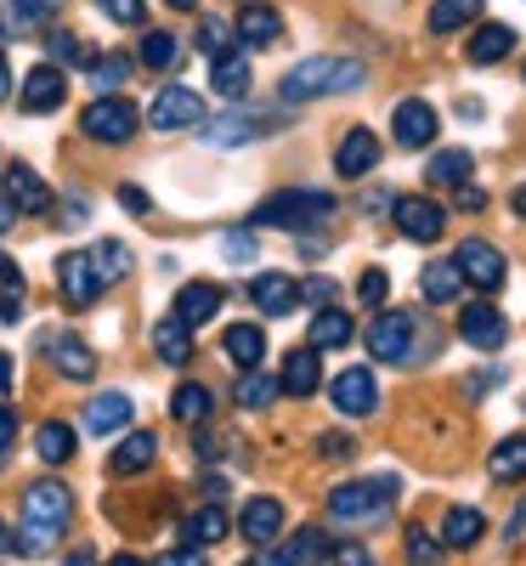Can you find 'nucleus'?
<instances>
[{"instance_id":"f257e3e1","label":"nucleus","mask_w":526,"mask_h":566,"mask_svg":"<svg viewBox=\"0 0 526 566\" xmlns=\"http://www.w3.org/2000/svg\"><path fill=\"white\" fill-rule=\"evenodd\" d=\"M368 74L362 63H346V57H306L295 63L290 74L277 80V97L283 103H312V97H346V91H357Z\"/></svg>"},{"instance_id":"f03ea898","label":"nucleus","mask_w":526,"mask_h":566,"mask_svg":"<svg viewBox=\"0 0 526 566\" xmlns=\"http://www.w3.org/2000/svg\"><path fill=\"white\" fill-rule=\"evenodd\" d=\"M74 522V493L63 482H34L23 493V549H45V544H57Z\"/></svg>"},{"instance_id":"7ed1b4c3","label":"nucleus","mask_w":526,"mask_h":566,"mask_svg":"<svg viewBox=\"0 0 526 566\" xmlns=\"http://www.w3.org/2000/svg\"><path fill=\"white\" fill-rule=\"evenodd\" d=\"M397 476H368V482H340L328 493V515L340 527H368V522H379V515L391 510V499H397Z\"/></svg>"},{"instance_id":"20e7f679","label":"nucleus","mask_w":526,"mask_h":566,"mask_svg":"<svg viewBox=\"0 0 526 566\" xmlns=\"http://www.w3.org/2000/svg\"><path fill=\"white\" fill-rule=\"evenodd\" d=\"M136 125L141 119H136V103H125V91H103V97L80 114V130L91 142H114V148L136 136Z\"/></svg>"},{"instance_id":"39448f33","label":"nucleus","mask_w":526,"mask_h":566,"mask_svg":"<svg viewBox=\"0 0 526 566\" xmlns=\"http://www.w3.org/2000/svg\"><path fill=\"white\" fill-rule=\"evenodd\" d=\"M413 335H419V323H413V312H386V306H379V317L368 323V357L374 363H408L413 357Z\"/></svg>"},{"instance_id":"423d86ee","label":"nucleus","mask_w":526,"mask_h":566,"mask_svg":"<svg viewBox=\"0 0 526 566\" xmlns=\"http://www.w3.org/2000/svg\"><path fill=\"white\" fill-rule=\"evenodd\" d=\"M334 216V199L328 193H312V187H306V193H277V199H266L261 210H255V221L250 227H312V221H328Z\"/></svg>"},{"instance_id":"0eeeda50","label":"nucleus","mask_w":526,"mask_h":566,"mask_svg":"<svg viewBox=\"0 0 526 566\" xmlns=\"http://www.w3.org/2000/svg\"><path fill=\"white\" fill-rule=\"evenodd\" d=\"M57 283H63V301H69V306H97L103 290H108V277L97 272V261H91L85 250H69V255L57 261Z\"/></svg>"},{"instance_id":"6e6552de","label":"nucleus","mask_w":526,"mask_h":566,"mask_svg":"<svg viewBox=\"0 0 526 566\" xmlns=\"http://www.w3.org/2000/svg\"><path fill=\"white\" fill-rule=\"evenodd\" d=\"M199 119H204V97H199V91H187V85H165L159 97L148 103V125L154 130H187Z\"/></svg>"},{"instance_id":"1a4fd4ad","label":"nucleus","mask_w":526,"mask_h":566,"mask_svg":"<svg viewBox=\"0 0 526 566\" xmlns=\"http://www.w3.org/2000/svg\"><path fill=\"white\" fill-rule=\"evenodd\" d=\"M328 397H334V408H340L346 419L374 413V408H379V380H374V368H340V374L328 380Z\"/></svg>"},{"instance_id":"9d476101","label":"nucleus","mask_w":526,"mask_h":566,"mask_svg":"<svg viewBox=\"0 0 526 566\" xmlns=\"http://www.w3.org/2000/svg\"><path fill=\"white\" fill-rule=\"evenodd\" d=\"M52 18H63V0H0V40H23L52 29Z\"/></svg>"},{"instance_id":"9b49d317","label":"nucleus","mask_w":526,"mask_h":566,"mask_svg":"<svg viewBox=\"0 0 526 566\" xmlns=\"http://www.w3.org/2000/svg\"><path fill=\"white\" fill-rule=\"evenodd\" d=\"M459 335H464L475 352H498V346L509 340V317H504L493 301H470V306L459 312Z\"/></svg>"},{"instance_id":"f8f14e48","label":"nucleus","mask_w":526,"mask_h":566,"mask_svg":"<svg viewBox=\"0 0 526 566\" xmlns=\"http://www.w3.org/2000/svg\"><path fill=\"white\" fill-rule=\"evenodd\" d=\"M391 221L408 232L413 244H436V239H442V227H448V216H442L436 199H408V193L391 205Z\"/></svg>"},{"instance_id":"ddd939ff","label":"nucleus","mask_w":526,"mask_h":566,"mask_svg":"<svg viewBox=\"0 0 526 566\" xmlns=\"http://www.w3.org/2000/svg\"><path fill=\"white\" fill-rule=\"evenodd\" d=\"M459 272H464L470 290H498L504 283V255L487 239H464L459 244Z\"/></svg>"},{"instance_id":"4468645a","label":"nucleus","mask_w":526,"mask_h":566,"mask_svg":"<svg viewBox=\"0 0 526 566\" xmlns=\"http://www.w3.org/2000/svg\"><path fill=\"white\" fill-rule=\"evenodd\" d=\"M63 97H69V80H63L57 63L29 69V80H23V108H29V114H57Z\"/></svg>"},{"instance_id":"2eb2a0df","label":"nucleus","mask_w":526,"mask_h":566,"mask_svg":"<svg viewBox=\"0 0 526 566\" xmlns=\"http://www.w3.org/2000/svg\"><path fill=\"white\" fill-rule=\"evenodd\" d=\"M312 560H334V544L323 527H301L295 538H283L277 549H266V566H312Z\"/></svg>"},{"instance_id":"dca6fc26","label":"nucleus","mask_w":526,"mask_h":566,"mask_svg":"<svg viewBox=\"0 0 526 566\" xmlns=\"http://www.w3.org/2000/svg\"><path fill=\"white\" fill-rule=\"evenodd\" d=\"M45 357H52V368L63 374V380H91V374H97V352H91L80 335H52L45 340Z\"/></svg>"},{"instance_id":"f3484780","label":"nucleus","mask_w":526,"mask_h":566,"mask_svg":"<svg viewBox=\"0 0 526 566\" xmlns=\"http://www.w3.org/2000/svg\"><path fill=\"white\" fill-rule=\"evenodd\" d=\"M250 301H255L266 317H290V312L301 306V283H295V277H283V272H261V277H255V290H250Z\"/></svg>"},{"instance_id":"a211bd4d","label":"nucleus","mask_w":526,"mask_h":566,"mask_svg":"<svg viewBox=\"0 0 526 566\" xmlns=\"http://www.w3.org/2000/svg\"><path fill=\"white\" fill-rule=\"evenodd\" d=\"M125 424H130V397L125 391H103V397L85 402V431L91 437H119Z\"/></svg>"},{"instance_id":"6ab92c4d","label":"nucleus","mask_w":526,"mask_h":566,"mask_svg":"<svg viewBox=\"0 0 526 566\" xmlns=\"http://www.w3.org/2000/svg\"><path fill=\"white\" fill-rule=\"evenodd\" d=\"M238 533H244L255 549H266V544L283 533V504H277V499H250L244 515H238Z\"/></svg>"},{"instance_id":"aec40b11","label":"nucleus","mask_w":526,"mask_h":566,"mask_svg":"<svg viewBox=\"0 0 526 566\" xmlns=\"http://www.w3.org/2000/svg\"><path fill=\"white\" fill-rule=\"evenodd\" d=\"M374 165H379V136L374 130H346L340 136V154H334V170L351 181V176H368Z\"/></svg>"},{"instance_id":"412c9836","label":"nucleus","mask_w":526,"mask_h":566,"mask_svg":"<svg viewBox=\"0 0 526 566\" xmlns=\"http://www.w3.org/2000/svg\"><path fill=\"white\" fill-rule=\"evenodd\" d=\"M283 391L290 397H312L317 386H323V363H317V346H295L290 357H283Z\"/></svg>"},{"instance_id":"4be33fe9","label":"nucleus","mask_w":526,"mask_h":566,"mask_svg":"<svg viewBox=\"0 0 526 566\" xmlns=\"http://www.w3.org/2000/svg\"><path fill=\"white\" fill-rule=\"evenodd\" d=\"M154 453H159V437L154 431H125L119 448H114V459H108V470H114V476H141V470L154 464Z\"/></svg>"},{"instance_id":"5701e85b","label":"nucleus","mask_w":526,"mask_h":566,"mask_svg":"<svg viewBox=\"0 0 526 566\" xmlns=\"http://www.w3.org/2000/svg\"><path fill=\"white\" fill-rule=\"evenodd\" d=\"M419 295H424L430 306H453V301L464 295V272H459V261H430V266L419 272Z\"/></svg>"},{"instance_id":"b1692460","label":"nucleus","mask_w":526,"mask_h":566,"mask_svg":"<svg viewBox=\"0 0 526 566\" xmlns=\"http://www.w3.org/2000/svg\"><path fill=\"white\" fill-rule=\"evenodd\" d=\"M397 142H402V148H430V142H436V108L408 97L397 108Z\"/></svg>"},{"instance_id":"393cba45","label":"nucleus","mask_w":526,"mask_h":566,"mask_svg":"<svg viewBox=\"0 0 526 566\" xmlns=\"http://www.w3.org/2000/svg\"><path fill=\"white\" fill-rule=\"evenodd\" d=\"M221 301H227L221 283H187V290H176V317L199 328V323H210L221 312Z\"/></svg>"},{"instance_id":"a878e982","label":"nucleus","mask_w":526,"mask_h":566,"mask_svg":"<svg viewBox=\"0 0 526 566\" xmlns=\"http://www.w3.org/2000/svg\"><path fill=\"white\" fill-rule=\"evenodd\" d=\"M272 125H261V119H250V114H221V119H210L199 136H204V148H238V142H255V136H266Z\"/></svg>"},{"instance_id":"bb28decb","label":"nucleus","mask_w":526,"mask_h":566,"mask_svg":"<svg viewBox=\"0 0 526 566\" xmlns=\"http://www.w3.org/2000/svg\"><path fill=\"white\" fill-rule=\"evenodd\" d=\"M346 340H357L351 312H340V306H317V317H312V346H317V352H334V346H346Z\"/></svg>"},{"instance_id":"cd10ccee","label":"nucleus","mask_w":526,"mask_h":566,"mask_svg":"<svg viewBox=\"0 0 526 566\" xmlns=\"http://www.w3.org/2000/svg\"><path fill=\"white\" fill-rule=\"evenodd\" d=\"M7 187H12L18 210H29V216H45V210H52V187H45L29 165H12V170H7Z\"/></svg>"},{"instance_id":"c85d7f7f","label":"nucleus","mask_w":526,"mask_h":566,"mask_svg":"<svg viewBox=\"0 0 526 566\" xmlns=\"http://www.w3.org/2000/svg\"><path fill=\"white\" fill-rule=\"evenodd\" d=\"M283 40V18L272 7H244L238 12V45H277Z\"/></svg>"},{"instance_id":"c756f323","label":"nucleus","mask_w":526,"mask_h":566,"mask_svg":"<svg viewBox=\"0 0 526 566\" xmlns=\"http://www.w3.org/2000/svg\"><path fill=\"white\" fill-rule=\"evenodd\" d=\"M227 533H232V522H227V510H215V504L193 510V515H187V527H181V538L199 544V549H215Z\"/></svg>"},{"instance_id":"7c9ffc66","label":"nucleus","mask_w":526,"mask_h":566,"mask_svg":"<svg viewBox=\"0 0 526 566\" xmlns=\"http://www.w3.org/2000/svg\"><path fill=\"white\" fill-rule=\"evenodd\" d=\"M515 52V29H504V23H482L470 34V63H504Z\"/></svg>"},{"instance_id":"2f4dec72","label":"nucleus","mask_w":526,"mask_h":566,"mask_svg":"<svg viewBox=\"0 0 526 566\" xmlns=\"http://www.w3.org/2000/svg\"><path fill=\"white\" fill-rule=\"evenodd\" d=\"M210 85L221 91V97H244V91H250V63H244V52L210 57Z\"/></svg>"},{"instance_id":"473e14b6","label":"nucleus","mask_w":526,"mask_h":566,"mask_svg":"<svg viewBox=\"0 0 526 566\" xmlns=\"http://www.w3.org/2000/svg\"><path fill=\"white\" fill-rule=\"evenodd\" d=\"M193 323H181V317H165L159 328H154V352L170 363V368H181L187 357H193V335H187Z\"/></svg>"},{"instance_id":"72a5a7b5","label":"nucleus","mask_w":526,"mask_h":566,"mask_svg":"<svg viewBox=\"0 0 526 566\" xmlns=\"http://www.w3.org/2000/svg\"><path fill=\"white\" fill-rule=\"evenodd\" d=\"M227 357L238 368H255L266 357V335H261V323H232L227 328Z\"/></svg>"},{"instance_id":"f704fd0d","label":"nucleus","mask_w":526,"mask_h":566,"mask_svg":"<svg viewBox=\"0 0 526 566\" xmlns=\"http://www.w3.org/2000/svg\"><path fill=\"white\" fill-rule=\"evenodd\" d=\"M34 453H40L45 464H69V459H74V424L45 419L40 431H34Z\"/></svg>"},{"instance_id":"c9c22d12","label":"nucleus","mask_w":526,"mask_h":566,"mask_svg":"<svg viewBox=\"0 0 526 566\" xmlns=\"http://www.w3.org/2000/svg\"><path fill=\"white\" fill-rule=\"evenodd\" d=\"M170 413H176L181 424H204V419L215 413V397H210V386H199V380L176 386V397H170Z\"/></svg>"},{"instance_id":"e433bc0d","label":"nucleus","mask_w":526,"mask_h":566,"mask_svg":"<svg viewBox=\"0 0 526 566\" xmlns=\"http://www.w3.org/2000/svg\"><path fill=\"white\" fill-rule=\"evenodd\" d=\"M487 0H436L430 7V34H459L470 18H482Z\"/></svg>"},{"instance_id":"4c0bfd02","label":"nucleus","mask_w":526,"mask_h":566,"mask_svg":"<svg viewBox=\"0 0 526 566\" xmlns=\"http://www.w3.org/2000/svg\"><path fill=\"white\" fill-rule=\"evenodd\" d=\"M482 510H470V504H459V510H448V522H442V544L448 549H470L475 538H482Z\"/></svg>"},{"instance_id":"58836bf2","label":"nucleus","mask_w":526,"mask_h":566,"mask_svg":"<svg viewBox=\"0 0 526 566\" xmlns=\"http://www.w3.org/2000/svg\"><path fill=\"white\" fill-rule=\"evenodd\" d=\"M487 470H493V482H520L526 476V437H504L487 453Z\"/></svg>"},{"instance_id":"ea45409f","label":"nucleus","mask_w":526,"mask_h":566,"mask_svg":"<svg viewBox=\"0 0 526 566\" xmlns=\"http://www.w3.org/2000/svg\"><path fill=\"white\" fill-rule=\"evenodd\" d=\"M277 391H283V380L261 374V363H255V368H244V380H238V408H272Z\"/></svg>"},{"instance_id":"a19ab883","label":"nucleus","mask_w":526,"mask_h":566,"mask_svg":"<svg viewBox=\"0 0 526 566\" xmlns=\"http://www.w3.org/2000/svg\"><path fill=\"white\" fill-rule=\"evenodd\" d=\"M470 165H475V159H470L464 148H448V154L430 159V170H424V176L436 181V187H459V181H470Z\"/></svg>"},{"instance_id":"79ce46f5","label":"nucleus","mask_w":526,"mask_h":566,"mask_svg":"<svg viewBox=\"0 0 526 566\" xmlns=\"http://www.w3.org/2000/svg\"><path fill=\"white\" fill-rule=\"evenodd\" d=\"M199 52H204V57L238 52V23H215V18H210V23L199 29Z\"/></svg>"},{"instance_id":"37998d69","label":"nucleus","mask_w":526,"mask_h":566,"mask_svg":"<svg viewBox=\"0 0 526 566\" xmlns=\"http://www.w3.org/2000/svg\"><path fill=\"white\" fill-rule=\"evenodd\" d=\"M91 261H97V272H103L108 283L130 272V250H125L119 239H108V244H97V250H91Z\"/></svg>"},{"instance_id":"c03bdc74","label":"nucleus","mask_w":526,"mask_h":566,"mask_svg":"<svg viewBox=\"0 0 526 566\" xmlns=\"http://www.w3.org/2000/svg\"><path fill=\"white\" fill-rule=\"evenodd\" d=\"M141 63H148V69H176V40L165 29L141 34Z\"/></svg>"},{"instance_id":"a18cd8bd","label":"nucleus","mask_w":526,"mask_h":566,"mask_svg":"<svg viewBox=\"0 0 526 566\" xmlns=\"http://www.w3.org/2000/svg\"><path fill=\"white\" fill-rule=\"evenodd\" d=\"M91 80H97V91H125L130 57H97V63H91Z\"/></svg>"},{"instance_id":"49530a36","label":"nucleus","mask_w":526,"mask_h":566,"mask_svg":"<svg viewBox=\"0 0 526 566\" xmlns=\"http://www.w3.org/2000/svg\"><path fill=\"white\" fill-rule=\"evenodd\" d=\"M255 250H261V244H255V232H250V227H232L227 239H221V255H227L232 266H244V261H255Z\"/></svg>"},{"instance_id":"de8ad7c7","label":"nucleus","mask_w":526,"mask_h":566,"mask_svg":"<svg viewBox=\"0 0 526 566\" xmlns=\"http://www.w3.org/2000/svg\"><path fill=\"white\" fill-rule=\"evenodd\" d=\"M386 290H391V283H386V272H379V266H368V272H362V283H357V301L379 312V306H386Z\"/></svg>"},{"instance_id":"09e8293b","label":"nucleus","mask_w":526,"mask_h":566,"mask_svg":"<svg viewBox=\"0 0 526 566\" xmlns=\"http://www.w3.org/2000/svg\"><path fill=\"white\" fill-rule=\"evenodd\" d=\"M436 555H442V544L430 538L424 527H413V533H408V560H436Z\"/></svg>"},{"instance_id":"8fccbe9b","label":"nucleus","mask_w":526,"mask_h":566,"mask_svg":"<svg viewBox=\"0 0 526 566\" xmlns=\"http://www.w3.org/2000/svg\"><path fill=\"white\" fill-rule=\"evenodd\" d=\"M114 23H141V0H97Z\"/></svg>"},{"instance_id":"3c124183","label":"nucleus","mask_w":526,"mask_h":566,"mask_svg":"<svg viewBox=\"0 0 526 566\" xmlns=\"http://www.w3.org/2000/svg\"><path fill=\"white\" fill-rule=\"evenodd\" d=\"M52 57H57V63L85 57V40H80V34H52Z\"/></svg>"},{"instance_id":"603ef678","label":"nucleus","mask_w":526,"mask_h":566,"mask_svg":"<svg viewBox=\"0 0 526 566\" xmlns=\"http://www.w3.org/2000/svg\"><path fill=\"white\" fill-rule=\"evenodd\" d=\"M328 295H334L328 277H306V283H301V301H312V306H328Z\"/></svg>"},{"instance_id":"864d4df0","label":"nucleus","mask_w":526,"mask_h":566,"mask_svg":"<svg viewBox=\"0 0 526 566\" xmlns=\"http://www.w3.org/2000/svg\"><path fill=\"white\" fill-rule=\"evenodd\" d=\"M12 442H18V413H12V408H0V459L12 453Z\"/></svg>"},{"instance_id":"5fc2aeb1","label":"nucleus","mask_w":526,"mask_h":566,"mask_svg":"<svg viewBox=\"0 0 526 566\" xmlns=\"http://www.w3.org/2000/svg\"><path fill=\"white\" fill-rule=\"evenodd\" d=\"M18 216H23V210H18V199H12V187L0 181V232H7V227H12Z\"/></svg>"},{"instance_id":"6e6d98bb","label":"nucleus","mask_w":526,"mask_h":566,"mask_svg":"<svg viewBox=\"0 0 526 566\" xmlns=\"http://www.w3.org/2000/svg\"><path fill=\"white\" fill-rule=\"evenodd\" d=\"M119 205H125L130 216H148V193H141V187H119Z\"/></svg>"},{"instance_id":"4d7b16f0","label":"nucleus","mask_w":526,"mask_h":566,"mask_svg":"<svg viewBox=\"0 0 526 566\" xmlns=\"http://www.w3.org/2000/svg\"><path fill=\"white\" fill-rule=\"evenodd\" d=\"M482 205H487V193H482V187L459 181V210H482Z\"/></svg>"},{"instance_id":"13d9d810","label":"nucleus","mask_w":526,"mask_h":566,"mask_svg":"<svg viewBox=\"0 0 526 566\" xmlns=\"http://www.w3.org/2000/svg\"><path fill=\"white\" fill-rule=\"evenodd\" d=\"M334 560H351V566H368V549H362V544H340V549H334Z\"/></svg>"},{"instance_id":"bf43d9fd","label":"nucleus","mask_w":526,"mask_h":566,"mask_svg":"<svg viewBox=\"0 0 526 566\" xmlns=\"http://www.w3.org/2000/svg\"><path fill=\"white\" fill-rule=\"evenodd\" d=\"M12 97V69H7V52H0V103Z\"/></svg>"},{"instance_id":"052dcab7","label":"nucleus","mask_w":526,"mask_h":566,"mask_svg":"<svg viewBox=\"0 0 526 566\" xmlns=\"http://www.w3.org/2000/svg\"><path fill=\"white\" fill-rule=\"evenodd\" d=\"M7 391H12V357L0 352V397H7Z\"/></svg>"},{"instance_id":"680f3d73","label":"nucleus","mask_w":526,"mask_h":566,"mask_svg":"<svg viewBox=\"0 0 526 566\" xmlns=\"http://www.w3.org/2000/svg\"><path fill=\"white\" fill-rule=\"evenodd\" d=\"M515 216H520V221H526V181H520V187H515Z\"/></svg>"},{"instance_id":"e2e57ef3","label":"nucleus","mask_w":526,"mask_h":566,"mask_svg":"<svg viewBox=\"0 0 526 566\" xmlns=\"http://www.w3.org/2000/svg\"><path fill=\"white\" fill-rule=\"evenodd\" d=\"M165 7H176V12H193V7H199V0H165Z\"/></svg>"}]
</instances>
